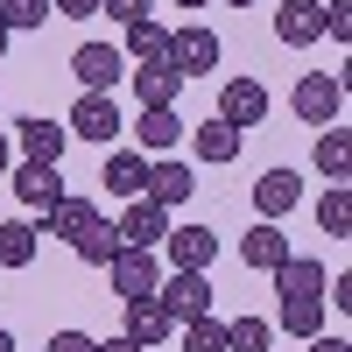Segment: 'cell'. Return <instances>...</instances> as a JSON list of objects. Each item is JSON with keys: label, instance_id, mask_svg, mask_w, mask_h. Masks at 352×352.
<instances>
[{"label": "cell", "instance_id": "cell-25", "mask_svg": "<svg viewBox=\"0 0 352 352\" xmlns=\"http://www.w3.org/2000/svg\"><path fill=\"white\" fill-rule=\"evenodd\" d=\"M275 282H282V296H317V289H324V261H296L289 254L275 268Z\"/></svg>", "mask_w": 352, "mask_h": 352}, {"label": "cell", "instance_id": "cell-31", "mask_svg": "<svg viewBox=\"0 0 352 352\" xmlns=\"http://www.w3.org/2000/svg\"><path fill=\"white\" fill-rule=\"evenodd\" d=\"M184 352H226V324L219 317H190L184 324Z\"/></svg>", "mask_w": 352, "mask_h": 352}, {"label": "cell", "instance_id": "cell-35", "mask_svg": "<svg viewBox=\"0 0 352 352\" xmlns=\"http://www.w3.org/2000/svg\"><path fill=\"white\" fill-rule=\"evenodd\" d=\"M50 14H71V21H85V14H99V0H50Z\"/></svg>", "mask_w": 352, "mask_h": 352}, {"label": "cell", "instance_id": "cell-18", "mask_svg": "<svg viewBox=\"0 0 352 352\" xmlns=\"http://www.w3.org/2000/svg\"><path fill=\"white\" fill-rule=\"evenodd\" d=\"M134 134H141V148L148 155H162L176 134H184V120H176V106H141V120H134Z\"/></svg>", "mask_w": 352, "mask_h": 352}, {"label": "cell", "instance_id": "cell-38", "mask_svg": "<svg viewBox=\"0 0 352 352\" xmlns=\"http://www.w3.org/2000/svg\"><path fill=\"white\" fill-rule=\"evenodd\" d=\"M0 352H14V331H8V324H0Z\"/></svg>", "mask_w": 352, "mask_h": 352}, {"label": "cell", "instance_id": "cell-3", "mask_svg": "<svg viewBox=\"0 0 352 352\" xmlns=\"http://www.w3.org/2000/svg\"><path fill=\"white\" fill-rule=\"evenodd\" d=\"M120 64H127V56L113 50V43H78V50H71V78L85 85V92H113V85L127 78Z\"/></svg>", "mask_w": 352, "mask_h": 352}, {"label": "cell", "instance_id": "cell-19", "mask_svg": "<svg viewBox=\"0 0 352 352\" xmlns=\"http://www.w3.org/2000/svg\"><path fill=\"white\" fill-rule=\"evenodd\" d=\"M240 254H247V268H268V275H275L282 261H289V240H282V232H275L268 219H261V226L247 232V240H240Z\"/></svg>", "mask_w": 352, "mask_h": 352}, {"label": "cell", "instance_id": "cell-20", "mask_svg": "<svg viewBox=\"0 0 352 352\" xmlns=\"http://www.w3.org/2000/svg\"><path fill=\"white\" fill-rule=\"evenodd\" d=\"M71 247H78V261H85V268H106V261L120 254V226H106V219H92V226H85L78 240H71Z\"/></svg>", "mask_w": 352, "mask_h": 352}, {"label": "cell", "instance_id": "cell-30", "mask_svg": "<svg viewBox=\"0 0 352 352\" xmlns=\"http://www.w3.org/2000/svg\"><path fill=\"white\" fill-rule=\"evenodd\" d=\"M50 21V0H0V28H8V36H14V28H43Z\"/></svg>", "mask_w": 352, "mask_h": 352}, {"label": "cell", "instance_id": "cell-23", "mask_svg": "<svg viewBox=\"0 0 352 352\" xmlns=\"http://www.w3.org/2000/svg\"><path fill=\"white\" fill-rule=\"evenodd\" d=\"M106 190L113 197H141L148 190V155H113L106 162Z\"/></svg>", "mask_w": 352, "mask_h": 352}, {"label": "cell", "instance_id": "cell-7", "mask_svg": "<svg viewBox=\"0 0 352 352\" xmlns=\"http://www.w3.org/2000/svg\"><path fill=\"white\" fill-rule=\"evenodd\" d=\"M219 120L226 127H261V120H268V85H261V78H232L219 92Z\"/></svg>", "mask_w": 352, "mask_h": 352}, {"label": "cell", "instance_id": "cell-28", "mask_svg": "<svg viewBox=\"0 0 352 352\" xmlns=\"http://www.w3.org/2000/svg\"><path fill=\"white\" fill-rule=\"evenodd\" d=\"M317 226H324L331 240H345V232H352V190H345V184L324 190V204H317Z\"/></svg>", "mask_w": 352, "mask_h": 352}, {"label": "cell", "instance_id": "cell-5", "mask_svg": "<svg viewBox=\"0 0 352 352\" xmlns=\"http://www.w3.org/2000/svg\"><path fill=\"white\" fill-rule=\"evenodd\" d=\"M212 226H169L162 232V254H169V268L176 275H204V268H212Z\"/></svg>", "mask_w": 352, "mask_h": 352}, {"label": "cell", "instance_id": "cell-15", "mask_svg": "<svg viewBox=\"0 0 352 352\" xmlns=\"http://www.w3.org/2000/svg\"><path fill=\"white\" fill-rule=\"evenodd\" d=\"M92 219H99V212H92V197H56L50 212H43V232H50V240H78Z\"/></svg>", "mask_w": 352, "mask_h": 352}, {"label": "cell", "instance_id": "cell-36", "mask_svg": "<svg viewBox=\"0 0 352 352\" xmlns=\"http://www.w3.org/2000/svg\"><path fill=\"white\" fill-rule=\"evenodd\" d=\"M310 352H352V345H345V338H324V331H317V338H310Z\"/></svg>", "mask_w": 352, "mask_h": 352}, {"label": "cell", "instance_id": "cell-4", "mask_svg": "<svg viewBox=\"0 0 352 352\" xmlns=\"http://www.w3.org/2000/svg\"><path fill=\"white\" fill-rule=\"evenodd\" d=\"M155 303H162V317H169V324L212 317V282H204V275H169V282L155 289Z\"/></svg>", "mask_w": 352, "mask_h": 352}, {"label": "cell", "instance_id": "cell-13", "mask_svg": "<svg viewBox=\"0 0 352 352\" xmlns=\"http://www.w3.org/2000/svg\"><path fill=\"white\" fill-rule=\"evenodd\" d=\"M190 190H197V176H190L184 162H148V190H141L148 204H162V212H176V204H184Z\"/></svg>", "mask_w": 352, "mask_h": 352}, {"label": "cell", "instance_id": "cell-1", "mask_svg": "<svg viewBox=\"0 0 352 352\" xmlns=\"http://www.w3.org/2000/svg\"><path fill=\"white\" fill-rule=\"evenodd\" d=\"M169 71H176V78H212V71H219V36H212L204 21L176 28V36H169Z\"/></svg>", "mask_w": 352, "mask_h": 352}, {"label": "cell", "instance_id": "cell-22", "mask_svg": "<svg viewBox=\"0 0 352 352\" xmlns=\"http://www.w3.org/2000/svg\"><path fill=\"white\" fill-rule=\"evenodd\" d=\"M36 240H43V232L28 219H8V226H0V268H28V261H36Z\"/></svg>", "mask_w": 352, "mask_h": 352}, {"label": "cell", "instance_id": "cell-32", "mask_svg": "<svg viewBox=\"0 0 352 352\" xmlns=\"http://www.w3.org/2000/svg\"><path fill=\"white\" fill-rule=\"evenodd\" d=\"M324 28H331L338 43H352V0H331V8H324Z\"/></svg>", "mask_w": 352, "mask_h": 352}, {"label": "cell", "instance_id": "cell-8", "mask_svg": "<svg viewBox=\"0 0 352 352\" xmlns=\"http://www.w3.org/2000/svg\"><path fill=\"white\" fill-rule=\"evenodd\" d=\"M127 120H120V106H113V92H85L78 106H71V127L64 134H85V141H113Z\"/></svg>", "mask_w": 352, "mask_h": 352}, {"label": "cell", "instance_id": "cell-17", "mask_svg": "<svg viewBox=\"0 0 352 352\" xmlns=\"http://www.w3.org/2000/svg\"><path fill=\"white\" fill-rule=\"evenodd\" d=\"M127 78H134L141 106H176V92H184V78L169 71V56H162V64H141V71H127Z\"/></svg>", "mask_w": 352, "mask_h": 352}, {"label": "cell", "instance_id": "cell-10", "mask_svg": "<svg viewBox=\"0 0 352 352\" xmlns=\"http://www.w3.org/2000/svg\"><path fill=\"white\" fill-rule=\"evenodd\" d=\"M162 232H169V212L148 197H127V219H120V247H162Z\"/></svg>", "mask_w": 352, "mask_h": 352}, {"label": "cell", "instance_id": "cell-14", "mask_svg": "<svg viewBox=\"0 0 352 352\" xmlns=\"http://www.w3.org/2000/svg\"><path fill=\"white\" fill-rule=\"evenodd\" d=\"M169 331H176V324L162 317V303H155V296H141V303H127V331H120V338H134L141 352H155V345H162Z\"/></svg>", "mask_w": 352, "mask_h": 352}, {"label": "cell", "instance_id": "cell-21", "mask_svg": "<svg viewBox=\"0 0 352 352\" xmlns=\"http://www.w3.org/2000/svg\"><path fill=\"white\" fill-rule=\"evenodd\" d=\"M317 169H324V184H345V176H352V141H345V127H324V134H317Z\"/></svg>", "mask_w": 352, "mask_h": 352}, {"label": "cell", "instance_id": "cell-26", "mask_svg": "<svg viewBox=\"0 0 352 352\" xmlns=\"http://www.w3.org/2000/svg\"><path fill=\"white\" fill-rule=\"evenodd\" d=\"M127 56L162 64V56H169V28H162V21H127Z\"/></svg>", "mask_w": 352, "mask_h": 352}, {"label": "cell", "instance_id": "cell-41", "mask_svg": "<svg viewBox=\"0 0 352 352\" xmlns=\"http://www.w3.org/2000/svg\"><path fill=\"white\" fill-rule=\"evenodd\" d=\"M176 8H204V0H176Z\"/></svg>", "mask_w": 352, "mask_h": 352}, {"label": "cell", "instance_id": "cell-12", "mask_svg": "<svg viewBox=\"0 0 352 352\" xmlns=\"http://www.w3.org/2000/svg\"><path fill=\"white\" fill-rule=\"evenodd\" d=\"M296 197H303V176L296 169H268V176H261V184H254V204H261V219H282V212H296Z\"/></svg>", "mask_w": 352, "mask_h": 352}, {"label": "cell", "instance_id": "cell-27", "mask_svg": "<svg viewBox=\"0 0 352 352\" xmlns=\"http://www.w3.org/2000/svg\"><path fill=\"white\" fill-rule=\"evenodd\" d=\"M197 155H204V162H232V155H240V127L204 120V127H197Z\"/></svg>", "mask_w": 352, "mask_h": 352}, {"label": "cell", "instance_id": "cell-6", "mask_svg": "<svg viewBox=\"0 0 352 352\" xmlns=\"http://www.w3.org/2000/svg\"><path fill=\"white\" fill-rule=\"evenodd\" d=\"M338 106H345V85L324 78V71H310L296 85V113H303V127H338Z\"/></svg>", "mask_w": 352, "mask_h": 352}, {"label": "cell", "instance_id": "cell-9", "mask_svg": "<svg viewBox=\"0 0 352 352\" xmlns=\"http://www.w3.org/2000/svg\"><path fill=\"white\" fill-rule=\"evenodd\" d=\"M8 184H14V197L28 204V212H50L56 197H71V190H64V176H56V162H21Z\"/></svg>", "mask_w": 352, "mask_h": 352}, {"label": "cell", "instance_id": "cell-40", "mask_svg": "<svg viewBox=\"0 0 352 352\" xmlns=\"http://www.w3.org/2000/svg\"><path fill=\"white\" fill-rule=\"evenodd\" d=\"M0 56H8V28H0Z\"/></svg>", "mask_w": 352, "mask_h": 352}, {"label": "cell", "instance_id": "cell-39", "mask_svg": "<svg viewBox=\"0 0 352 352\" xmlns=\"http://www.w3.org/2000/svg\"><path fill=\"white\" fill-rule=\"evenodd\" d=\"M0 176H8V134H0Z\"/></svg>", "mask_w": 352, "mask_h": 352}, {"label": "cell", "instance_id": "cell-11", "mask_svg": "<svg viewBox=\"0 0 352 352\" xmlns=\"http://www.w3.org/2000/svg\"><path fill=\"white\" fill-rule=\"evenodd\" d=\"M275 36L289 50L317 43V36H324V8H317V0H282V8H275Z\"/></svg>", "mask_w": 352, "mask_h": 352}, {"label": "cell", "instance_id": "cell-34", "mask_svg": "<svg viewBox=\"0 0 352 352\" xmlns=\"http://www.w3.org/2000/svg\"><path fill=\"white\" fill-rule=\"evenodd\" d=\"M50 352H99V338H85V331H56Z\"/></svg>", "mask_w": 352, "mask_h": 352}, {"label": "cell", "instance_id": "cell-24", "mask_svg": "<svg viewBox=\"0 0 352 352\" xmlns=\"http://www.w3.org/2000/svg\"><path fill=\"white\" fill-rule=\"evenodd\" d=\"M282 331L289 338H317L324 331V303L317 296H282Z\"/></svg>", "mask_w": 352, "mask_h": 352}, {"label": "cell", "instance_id": "cell-16", "mask_svg": "<svg viewBox=\"0 0 352 352\" xmlns=\"http://www.w3.org/2000/svg\"><path fill=\"white\" fill-rule=\"evenodd\" d=\"M14 141H21V148H28V162H56V155H64V127H56V120H43V113H36V120H21L14 127Z\"/></svg>", "mask_w": 352, "mask_h": 352}, {"label": "cell", "instance_id": "cell-42", "mask_svg": "<svg viewBox=\"0 0 352 352\" xmlns=\"http://www.w3.org/2000/svg\"><path fill=\"white\" fill-rule=\"evenodd\" d=\"M226 8H254V0H226Z\"/></svg>", "mask_w": 352, "mask_h": 352}, {"label": "cell", "instance_id": "cell-33", "mask_svg": "<svg viewBox=\"0 0 352 352\" xmlns=\"http://www.w3.org/2000/svg\"><path fill=\"white\" fill-rule=\"evenodd\" d=\"M99 14H113V21H148V0H99Z\"/></svg>", "mask_w": 352, "mask_h": 352}, {"label": "cell", "instance_id": "cell-29", "mask_svg": "<svg viewBox=\"0 0 352 352\" xmlns=\"http://www.w3.org/2000/svg\"><path fill=\"white\" fill-rule=\"evenodd\" d=\"M226 352H268V317H232L226 324Z\"/></svg>", "mask_w": 352, "mask_h": 352}, {"label": "cell", "instance_id": "cell-2", "mask_svg": "<svg viewBox=\"0 0 352 352\" xmlns=\"http://www.w3.org/2000/svg\"><path fill=\"white\" fill-rule=\"evenodd\" d=\"M106 275H113V296H120V303L155 296V254L148 247H120V254L106 261Z\"/></svg>", "mask_w": 352, "mask_h": 352}, {"label": "cell", "instance_id": "cell-37", "mask_svg": "<svg viewBox=\"0 0 352 352\" xmlns=\"http://www.w3.org/2000/svg\"><path fill=\"white\" fill-rule=\"evenodd\" d=\"M99 352H141L134 338H99Z\"/></svg>", "mask_w": 352, "mask_h": 352}]
</instances>
